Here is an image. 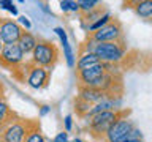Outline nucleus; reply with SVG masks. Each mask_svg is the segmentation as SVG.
Returning <instances> with one entry per match:
<instances>
[{"label":"nucleus","instance_id":"nucleus-1","mask_svg":"<svg viewBox=\"0 0 152 142\" xmlns=\"http://www.w3.org/2000/svg\"><path fill=\"white\" fill-rule=\"evenodd\" d=\"M132 114V109L128 107H121V109H114V111H104L100 114H95V115L89 117L87 123H86V131H87L89 136H92L95 141H102L104 133H106L109 128H111L114 123L121 118H125Z\"/></svg>","mask_w":152,"mask_h":142},{"label":"nucleus","instance_id":"nucleus-2","mask_svg":"<svg viewBox=\"0 0 152 142\" xmlns=\"http://www.w3.org/2000/svg\"><path fill=\"white\" fill-rule=\"evenodd\" d=\"M11 73H13V78L19 80V82H26L28 87H32L35 90H41L49 85L52 71L41 68V66H37L27 60L22 65H19L14 71H11Z\"/></svg>","mask_w":152,"mask_h":142},{"label":"nucleus","instance_id":"nucleus-3","mask_svg":"<svg viewBox=\"0 0 152 142\" xmlns=\"http://www.w3.org/2000/svg\"><path fill=\"white\" fill-rule=\"evenodd\" d=\"M59 60H60V51L56 43L52 40H48V38L38 36L37 46L32 51L28 62L37 66H41V68L52 71V68L59 63Z\"/></svg>","mask_w":152,"mask_h":142},{"label":"nucleus","instance_id":"nucleus-4","mask_svg":"<svg viewBox=\"0 0 152 142\" xmlns=\"http://www.w3.org/2000/svg\"><path fill=\"white\" fill-rule=\"evenodd\" d=\"M90 52H94L98 57V60L103 63H121L125 59L127 44L125 40L113 43H95Z\"/></svg>","mask_w":152,"mask_h":142},{"label":"nucleus","instance_id":"nucleus-5","mask_svg":"<svg viewBox=\"0 0 152 142\" xmlns=\"http://www.w3.org/2000/svg\"><path fill=\"white\" fill-rule=\"evenodd\" d=\"M89 40L92 43H113V41H122L124 40V25L117 17H111L106 25L95 32L89 33Z\"/></svg>","mask_w":152,"mask_h":142},{"label":"nucleus","instance_id":"nucleus-6","mask_svg":"<svg viewBox=\"0 0 152 142\" xmlns=\"http://www.w3.org/2000/svg\"><path fill=\"white\" fill-rule=\"evenodd\" d=\"M135 123L128 117L117 120L109 130L104 133L103 139L100 142H124L127 139H132V131L135 130Z\"/></svg>","mask_w":152,"mask_h":142},{"label":"nucleus","instance_id":"nucleus-7","mask_svg":"<svg viewBox=\"0 0 152 142\" xmlns=\"http://www.w3.org/2000/svg\"><path fill=\"white\" fill-rule=\"evenodd\" d=\"M30 123H32V118L18 117L16 120L11 122L0 133V139H2V142H22L28 131Z\"/></svg>","mask_w":152,"mask_h":142},{"label":"nucleus","instance_id":"nucleus-8","mask_svg":"<svg viewBox=\"0 0 152 142\" xmlns=\"http://www.w3.org/2000/svg\"><path fill=\"white\" fill-rule=\"evenodd\" d=\"M26 62V55L21 52L18 44H5L0 52V66L5 70L14 71L19 65Z\"/></svg>","mask_w":152,"mask_h":142},{"label":"nucleus","instance_id":"nucleus-9","mask_svg":"<svg viewBox=\"0 0 152 142\" xmlns=\"http://www.w3.org/2000/svg\"><path fill=\"white\" fill-rule=\"evenodd\" d=\"M24 28L18 24V21L0 16V40L5 44H16L21 38Z\"/></svg>","mask_w":152,"mask_h":142},{"label":"nucleus","instance_id":"nucleus-10","mask_svg":"<svg viewBox=\"0 0 152 142\" xmlns=\"http://www.w3.org/2000/svg\"><path fill=\"white\" fill-rule=\"evenodd\" d=\"M104 73H106V70H104V63H103V62H100V63L94 65V66H89V68L76 71V78H78V80H79L78 85L97 87L98 80L103 78Z\"/></svg>","mask_w":152,"mask_h":142},{"label":"nucleus","instance_id":"nucleus-11","mask_svg":"<svg viewBox=\"0 0 152 142\" xmlns=\"http://www.w3.org/2000/svg\"><path fill=\"white\" fill-rule=\"evenodd\" d=\"M78 96L83 98L86 103L90 104V106H94V104L103 101L104 98H109V96H106V93L102 92L100 88H97V87H87V85H78Z\"/></svg>","mask_w":152,"mask_h":142},{"label":"nucleus","instance_id":"nucleus-12","mask_svg":"<svg viewBox=\"0 0 152 142\" xmlns=\"http://www.w3.org/2000/svg\"><path fill=\"white\" fill-rule=\"evenodd\" d=\"M18 117H19L18 114L14 112L11 107H10L7 96H2V98H0V133H2L11 122L16 120Z\"/></svg>","mask_w":152,"mask_h":142},{"label":"nucleus","instance_id":"nucleus-13","mask_svg":"<svg viewBox=\"0 0 152 142\" xmlns=\"http://www.w3.org/2000/svg\"><path fill=\"white\" fill-rule=\"evenodd\" d=\"M132 8L140 17L149 21L152 17V2L151 0H135V2H127L124 3V8Z\"/></svg>","mask_w":152,"mask_h":142},{"label":"nucleus","instance_id":"nucleus-14","mask_svg":"<svg viewBox=\"0 0 152 142\" xmlns=\"http://www.w3.org/2000/svg\"><path fill=\"white\" fill-rule=\"evenodd\" d=\"M37 40H38L37 35H33V33L28 32V30H24L16 44H18V47L21 49V52H22L24 55H28V54H32L33 49H35Z\"/></svg>","mask_w":152,"mask_h":142},{"label":"nucleus","instance_id":"nucleus-15","mask_svg":"<svg viewBox=\"0 0 152 142\" xmlns=\"http://www.w3.org/2000/svg\"><path fill=\"white\" fill-rule=\"evenodd\" d=\"M22 142H46L38 120H33L32 118V123H30V126H28V131H27V134H26Z\"/></svg>","mask_w":152,"mask_h":142},{"label":"nucleus","instance_id":"nucleus-16","mask_svg":"<svg viewBox=\"0 0 152 142\" xmlns=\"http://www.w3.org/2000/svg\"><path fill=\"white\" fill-rule=\"evenodd\" d=\"M97 63H100V60L94 52H84V54L78 55V62L75 65H76V71H79V70L89 68V66H94Z\"/></svg>","mask_w":152,"mask_h":142},{"label":"nucleus","instance_id":"nucleus-17","mask_svg":"<svg viewBox=\"0 0 152 142\" xmlns=\"http://www.w3.org/2000/svg\"><path fill=\"white\" fill-rule=\"evenodd\" d=\"M73 106H75V112H76V115H78L79 118H86V115L89 114V111H90V104L89 103H86L83 98H79L78 95H76V98H75V101H73Z\"/></svg>","mask_w":152,"mask_h":142},{"label":"nucleus","instance_id":"nucleus-18","mask_svg":"<svg viewBox=\"0 0 152 142\" xmlns=\"http://www.w3.org/2000/svg\"><path fill=\"white\" fill-rule=\"evenodd\" d=\"M111 17H113V16H111V13H108V11H106V13H104L102 17H98L97 21L94 22V24H90V25L87 27L89 33H90V32H95V30H98V28H102L103 25H106V24H108L109 21H111Z\"/></svg>","mask_w":152,"mask_h":142},{"label":"nucleus","instance_id":"nucleus-19","mask_svg":"<svg viewBox=\"0 0 152 142\" xmlns=\"http://www.w3.org/2000/svg\"><path fill=\"white\" fill-rule=\"evenodd\" d=\"M98 5H100V2H97V0H81V2H78L79 11H83L84 14L94 11L95 8H98Z\"/></svg>","mask_w":152,"mask_h":142},{"label":"nucleus","instance_id":"nucleus-20","mask_svg":"<svg viewBox=\"0 0 152 142\" xmlns=\"http://www.w3.org/2000/svg\"><path fill=\"white\" fill-rule=\"evenodd\" d=\"M104 13H106V11H104V8H103V7H102V8L98 7V8H95L94 11L86 13V14H84V19H86V22H89V25H90V24H94L98 17H102Z\"/></svg>","mask_w":152,"mask_h":142},{"label":"nucleus","instance_id":"nucleus-21","mask_svg":"<svg viewBox=\"0 0 152 142\" xmlns=\"http://www.w3.org/2000/svg\"><path fill=\"white\" fill-rule=\"evenodd\" d=\"M64 57L66 60V65H68L70 68H73L75 66V52H73V49H71L70 43L64 44Z\"/></svg>","mask_w":152,"mask_h":142},{"label":"nucleus","instance_id":"nucleus-22","mask_svg":"<svg viewBox=\"0 0 152 142\" xmlns=\"http://www.w3.org/2000/svg\"><path fill=\"white\" fill-rule=\"evenodd\" d=\"M60 8H62V11H79L78 2H73V0H64V2H60Z\"/></svg>","mask_w":152,"mask_h":142},{"label":"nucleus","instance_id":"nucleus-23","mask_svg":"<svg viewBox=\"0 0 152 142\" xmlns=\"http://www.w3.org/2000/svg\"><path fill=\"white\" fill-rule=\"evenodd\" d=\"M0 8L7 9V11H10L11 14H14V16H18V8H16V5H14L13 2H10V0H0Z\"/></svg>","mask_w":152,"mask_h":142},{"label":"nucleus","instance_id":"nucleus-24","mask_svg":"<svg viewBox=\"0 0 152 142\" xmlns=\"http://www.w3.org/2000/svg\"><path fill=\"white\" fill-rule=\"evenodd\" d=\"M54 32H56V35L60 38L62 44H66V43H68V36H66V32H65L64 27H56Z\"/></svg>","mask_w":152,"mask_h":142},{"label":"nucleus","instance_id":"nucleus-25","mask_svg":"<svg viewBox=\"0 0 152 142\" xmlns=\"http://www.w3.org/2000/svg\"><path fill=\"white\" fill-rule=\"evenodd\" d=\"M54 142H70L68 141V133H66V131L59 133V134L54 137Z\"/></svg>","mask_w":152,"mask_h":142},{"label":"nucleus","instance_id":"nucleus-26","mask_svg":"<svg viewBox=\"0 0 152 142\" xmlns=\"http://www.w3.org/2000/svg\"><path fill=\"white\" fill-rule=\"evenodd\" d=\"M18 24H19V25H21L22 28L26 27L27 30H28V28L32 27V24H30V21H28V19H27L26 16H19V21H18Z\"/></svg>","mask_w":152,"mask_h":142},{"label":"nucleus","instance_id":"nucleus-27","mask_svg":"<svg viewBox=\"0 0 152 142\" xmlns=\"http://www.w3.org/2000/svg\"><path fill=\"white\" fill-rule=\"evenodd\" d=\"M71 120H73V118H71V115H66V117H65V131H66V133L71 130Z\"/></svg>","mask_w":152,"mask_h":142},{"label":"nucleus","instance_id":"nucleus-28","mask_svg":"<svg viewBox=\"0 0 152 142\" xmlns=\"http://www.w3.org/2000/svg\"><path fill=\"white\" fill-rule=\"evenodd\" d=\"M51 112V107L49 106H41V109H40V117H45L46 114H49Z\"/></svg>","mask_w":152,"mask_h":142},{"label":"nucleus","instance_id":"nucleus-29","mask_svg":"<svg viewBox=\"0 0 152 142\" xmlns=\"http://www.w3.org/2000/svg\"><path fill=\"white\" fill-rule=\"evenodd\" d=\"M2 96H5V85L0 82V98H2Z\"/></svg>","mask_w":152,"mask_h":142},{"label":"nucleus","instance_id":"nucleus-30","mask_svg":"<svg viewBox=\"0 0 152 142\" xmlns=\"http://www.w3.org/2000/svg\"><path fill=\"white\" fill-rule=\"evenodd\" d=\"M125 142H144L142 139H127Z\"/></svg>","mask_w":152,"mask_h":142},{"label":"nucleus","instance_id":"nucleus-31","mask_svg":"<svg viewBox=\"0 0 152 142\" xmlns=\"http://www.w3.org/2000/svg\"><path fill=\"white\" fill-rule=\"evenodd\" d=\"M2 47H3V43H2V40H0V52H2Z\"/></svg>","mask_w":152,"mask_h":142},{"label":"nucleus","instance_id":"nucleus-32","mask_svg":"<svg viewBox=\"0 0 152 142\" xmlns=\"http://www.w3.org/2000/svg\"><path fill=\"white\" fill-rule=\"evenodd\" d=\"M75 142H83V141H81V139H78V137H76V139H75Z\"/></svg>","mask_w":152,"mask_h":142}]
</instances>
